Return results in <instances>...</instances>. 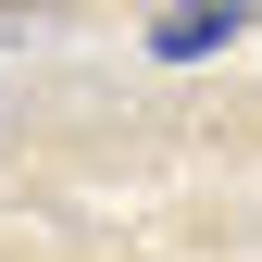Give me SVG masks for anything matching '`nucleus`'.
<instances>
[{"label": "nucleus", "mask_w": 262, "mask_h": 262, "mask_svg": "<svg viewBox=\"0 0 262 262\" xmlns=\"http://www.w3.org/2000/svg\"><path fill=\"white\" fill-rule=\"evenodd\" d=\"M237 25H250L237 0H187V13H162L150 38H162V62H187V50H225V38H237Z\"/></svg>", "instance_id": "obj_1"}]
</instances>
